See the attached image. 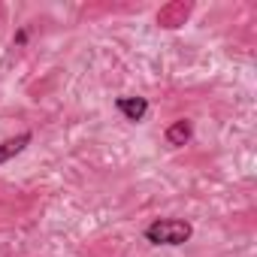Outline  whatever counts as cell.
Returning a JSON list of instances; mask_svg holds the SVG:
<instances>
[{
    "mask_svg": "<svg viewBox=\"0 0 257 257\" xmlns=\"http://www.w3.org/2000/svg\"><path fill=\"white\" fill-rule=\"evenodd\" d=\"M194 236V227L182 218H155L149 227H146V239L152 245H185L188 239Z\"/></svg>",
    "mask_w": 257,
    "mask_h": 257,
    "instance_id": "1",
    "label": "cell"
},
{
    "mask_svg": "<svg viewBox=\"0 0 257 257\" xmlns=\"http://www.w3.org/2000/svg\"><path fill=\"white\" fill-rule=\"evenodd\" d=\"M115 109L127 118V121H143L146 115H149V100L146 97H118L115 100Z\"/></svg>",
    "mask_w": 257,
    "mask_h": 257,
    "instance_id": "2",
    "label": "cell"
},
{
    "mask_svg": "<svg viewBox=\"0 0 257 257\" xmlns=\"http://www.w3.org/2000/svg\"><path fill=\"white\" fill-rule=\"evenodd\" d=\"M31 134L25 131V134H19V137H13V140H4V143H0V167H4L7 161H13L16 155H22L28 146H31Z\"/></svg>",
    "mask_w": 257,
    "mask_h": 257,
    "instance_id": "3",
    "label": "cell"
},
{
    "mask_svg": "<svg viewBox=\"0 0 257 257\" xmlns=\"http://www.w3.org/2000/svg\"><path fill=\"white\" fill-rule=\"evenodd\" d=\"M191 137H194V127H191V121H188V118H179V121H173V124L167 127V143H170L173 149H179V146L191 143Z\"/></svg>",
    "mask_w": 257,
    "mask_h": 257,
    "instance_id": "4",
    "label": "cell"
}]
</instances>
